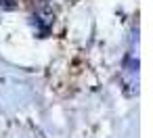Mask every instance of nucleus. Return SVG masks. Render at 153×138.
I'll use <instances>...</instances> for the list:
<instances>
[{
  "label": "nucleus",
  "mask_w": 153,
  "mask_h": 138,
  "mask_svg": "<svg viewBox=\"0 0 153 138\" xmlns=\"http://www.w3.org/2000/svg\"><path fill=\"white\" fill-rule=\"evenodd\" d=\"M40 2H46V0H40Z\"/></svg>",
  "instance_id": "obj_2"
},
{
  "label": "nucleus",
  "mask_w": 153,
  "mask_h": 138,
  "mask_svg": "<svg viewBox=\"0 0 153 138\" xmlns=\"http://www.w3.org/2000/svg\"><path fill=\"white\" fill-rule=\"evenodd\" d=\"M0 7H2L4 11H15L17 2H15V0H0Z\"/></svg>",
  "instance_id": "obj_1"
}]
</instances>
